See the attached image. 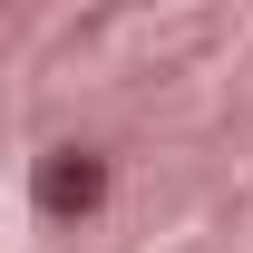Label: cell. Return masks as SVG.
Returning <instances> with one entry per match:
<instances>
[{
    "instance_id": "obj_1",
    "label": "cell",
    "mask_w": 253,
    "mask_h": 253,
    "mask_svg": "<svg viewBox=\"0 0 253 253\" xmlns=\"http://www.w3.org/2000/svg\"><path fill=\"white\" fill-rule=\"evenodd\" d=\"M107 195H117V166L97 146H49L30 166V214L39 224H88V214H107Z\"/></svg>"
}]
</instances>
